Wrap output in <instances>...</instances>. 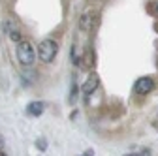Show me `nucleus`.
<instances>
[{
	"label": "nucleus",
	"mask_w": 158,
	"mask_h": 156,
	"mask_svg": "<svg viewBox=\"0 0 158 156\" xmlns=\"http://www.w3.org/2000/svg\"><path fill=\"white\" fill-rule=\"evenodd\" d=\"M17 60L21 62L25 68H30L32 64H34V60H36V53H34V49H32V45L28 43V42H17Z\"/></svg>",
	"instance_id": "obj_1"
},
{
	"label": "nucleus",
	"mask_w": 158,
	"mask_h": 156,
	"mask_svg": "<svg viewBox=\"0 0 158 156\" xmlns=\"http://www.w3.org/2000/svg\"><path fill=\"white\" fill-rule=\"evenodd\" d=\"M152 88H154V81L151 77H139L134 85L135 94H149V92H152Z\"/></svg>",
	"instance_id": "obj_3"
},
{
	"label": "nucleus",
	"mask_w": 158,
	"mask_h": 156,
	"mask_svg": "<svg viewBox=\"0 0 158 156\" xmlns=\"http://www.w3.org/2000/svg\"><path fill=\"white\" fill-rule=\"evenodd\" d=\"M98 87H100V77H98L96 73H92L85 81V85H83V98H89L90 94H94L98 90Z\"/></svg>",
	"instance_id": "obj_4"
},
{
	"label": "nucleus",
	"mask_w": 158,
	"mask_h": 156,
	"mask_svg": "<svg viewBox=\"0 0 158 156\" xmlns=\"http://www.w3.org/2000/svg\"><path fill=\"white\" fill-rule=\"evenodd\" d=\"M36 147H38V149H42V150H45V147H47V145H45V141L42 139V141H36Z\"/></svg>",
	"instance_id": "obj_8"
},
{
	"label": "nucleus",
	"mask_w": 158,
	"mask_h": 156,
	"mask_svg": "<svg viewBox=\"0 0 158 156\" xmlns=\"http://www.w3.org/2000/svg\"><path fill=\"white\" fill-rule=\"evenodd\" d=\"M44 109H45L44 102H30L28 107H27V113H28L30 117H40V115L44 113Z\"/></svg>",
	"instance_id": "obj_5"
},
{
	"label": "nucleus",
	"mask_w": 158,
	"mask_h": 156,
	"mask_svg": "<svg viewBox=\"0 0 158 156\" xmlns=\"http://www.w3.org/2000/svg\"><path fill=\"white\" fill-rule=\"evenodd\" d=\"M2 147H4V139H2V135H0V150H2Z\"/></svg>",
	"instance_id": "obj_9"
},
{
	"label": "nucleus",
	"mask_w": 158,
	"mask_h": 156,
	"mask_svg": "<svg viewBox=\"0 0 158 156\" xmlns=\"http://www.w3.org/2000/svg\"><path fill=\"white\" fill-rule=\"evenodd\" d=\"M56 53H58V45H56V42H55V40H44L42 43H40V47H38L40 60L45 62V64H49V62H53V60H55Z\"/></svg>",
	"instance_id": "obj_2"
},
{
	"label": "nucleus",
	"mask_w": 158,
	"mask_h": 156,
	"mask_svg": "<svg viewBox=\"0 0 158 156\" xmlns=\"http://www.w3.org/2000/svg\"><path fill=\"white\" fill-rule=\"evenodd\" d=\"M6 30H8V36L11 38L13 42H21V32H19L11 23H6Z\"/></svg>",
	"instance_id": "obj_7"
},
{
	"label": "nucleus",
	"mask_w": 158,
	"mask_h": 156,
	"mask_svg": "<svg viewBox=\"0 0 158 156\" xmlns=\"http://www.w3.org/2000/svg\"><path fill=\"white\" fill-rule=\"evenodd\" d=\"M156 10H158V4H156Z\"/></svg>",
	"instance_id": "obj_10"
},
{
	"label": "nucleus",
	"mask_w": 158,
	"mask_h": 156,
	"mask_svg": "<svg viewBox=\"0 0 158 156\" xmlns=\"http://www.w3.org/2000/svg\"><path fill=\"white\" fill-rule=\"evenodd\" d=\"M92 27V17L90 15H81V19H79V30H83V32H89Z\"/></svg>",
	"instance_id": "obj_6"
}]
</instances>
